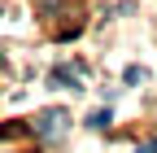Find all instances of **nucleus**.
I'll return each mask as SVG.
<instances>
[{"label":"nucleus","instance_id":"nucleus-1","mask_svg":"<svg viewBox=\"0 0 157 153\" xmlns=\"http://www.w3.org/2000/svg\"><path fill=\"white\" fill-rule=\"evenodd\" d=\"M61 127H66V109H48V114H39V131H44V136H61Z\"/></svg>","mask_w":157,"mask_h":153},{"label":"nucleus","instance_id":"nucleus-2","mask_svg":"<svg viewBox=\"0 0 157 153\" xmlns=\"http://www.w3.org/2000/svg\"><path fill=\"white\" fill-rule=\"evenodd\" d=\"M48 79H52V83H61V88H70V92H78V70H70V66H57Z\"/></svg>","mask_w":157,"mask_h":153}]
</instances>
